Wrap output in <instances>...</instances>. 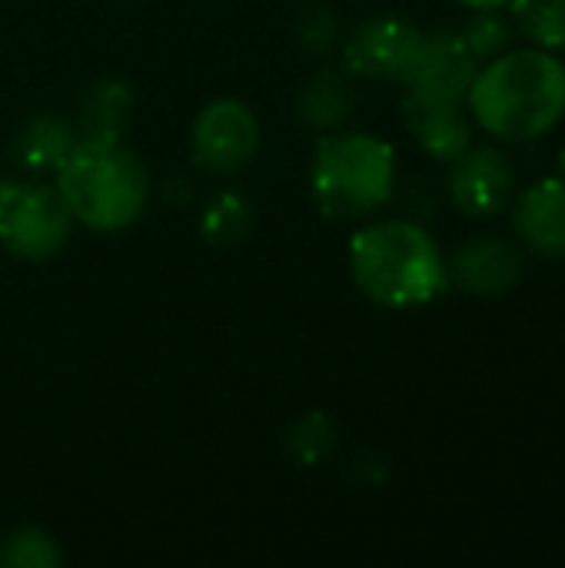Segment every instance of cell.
Returning a JSON list of instances; mask_svg holds the SVG:
<instances>
[{
  "label": "cell",
  "instance_id": "obj_4",
  "mask_svg": "<svg viewBox=\"0 0 565 568\" xmlns=\"http://www.w3.org/2000/svg\"><path fill=\"white\" fill-rule=\"evenodd\" d=\"M310 183L330 220H360L396 190V150L373 133H330L316 143Z\"/></svg>",
  "mask_w": 565,
  "mask_h": 568
},
{
  "label": "cell",
  "instance_id": "obj_10",
  "mask_svg": "<svg viewBox=\"0 0 565 568\" xmlns=\"http://www.w3.org/2000/svg\"><path fill=\"white\" fill-rule=\"evenodd\" d=\"M450 276L476 296H503L523 276V260L513 243L500 236H480L456 250Z\"/></svg>",
  "mask_w": 565,
  "mask_h": 568
},
{
  "label": "cell",
  "instance_id": "obj_14",
  "mask_svg": "<svg viewBox=\"0 0 565 568\" xmlns=\"http://www.w3.org/2000/svg\"><path fill=\"white\" fill-rule=\"evenodd\" d=\"M353 106H356L353 87L340 73H330V70L316 73L303 87V93L296 100V110H300L303 123H310L316 130H336V126H343L350 120Z\"/></svg>",
  "mask_w": 565,
  "mask_h": 568
},
{
  "label": "cell",
  "instance_id": "obj_22",
  "mask_svg": "<svg viewBox=\"0 0 565 568\" xmlns=\"http://www.w3.org/2000/svg\"><path fill=\"white\" fill-rule=\"evenodd\" d=\"M463 7L470 10H500V7H509V0H460Z\"/></svg>",
  "mask_w": 565,
  "mask_h": 568
},
{
  "label": "cell",
  "instance_id": "obj_13",
  "mask_svg": "<svg viewBox=\"0 0 565 568\" xmlns=\"http://www.w3.org/2000/svg\"><path fill=\"white\" fill-rule=\"evenodd\" d=\"M73 143H77V136H73L70 123H63L53 113H40L17 130V136L10 143V156L17 166H23L30 173H57V166L67 160Z\"/></svg>",
  "mask_w": 565,
  "mask_h": 568
},
{
  "label": "cell",
  "instance_id": "obj_21",
  "mask_svg": "<svg viewBox=\"0 0 565 568\" xmlns=\"http://www.w3.org/2000/svg\"><path fill=\"white\" fill-rule=\"evenodd\" d=\"M336 37V20L326 7H313L303 23H300V40L310 47V50H326Z\"/></svg>",
  "mask_w": 565,
  "mask_h": 568
},
{
  "label": "cell",
  "instance_id": "obj_8",
  "mask_svg": "<svg viewBox=\"0 0 565 568\" xmlns=\"http://www.w3.org/2000/svg\"><path fill=\"white\" fill-rule=\"evenodd\" d=\"M516 190V170L496 146H470L453 160L450 200L466 216H496Z\"/></svg>",
  "mask_w": 565,
  "mask_h": 568
},
{
  "label": "cell",
  "instance_id": "obj_15",
  "mask_svg": "<svg viewBox=\"0 0 565 568\" xmlns=\"http://www.w3.org/2000/svg\"><path fill=\"white\" fill-rule=\"evenodd\" d=\"M130 106H133V90L123 83V80H100L93 83L83 100H80V126H83V136H110V140H120V130L130 116Z\"/></svg>",
  "mask_w": 565,
  "mask_h": 568
},
{
  "label": "cell",
  "instance_id": "obj_19",
  "mask_svg": "<svg viewBox=\"0 0 565 568\" xmlns=\"http://www.w3.org/2000/svg\"><path fill=\"white\" fill-rule=\"evenodd\" d=\"M460 33L466 47L476 53V60H493L509 43V23L500 10H476Z\"/></svg>",
  "mask_w": 565,
  "mask_h": 568
},
{
  "label": "cell",
  "instance_id": "obj_18",
  "mask_svg": "<svg viewBox=\"0 0 565 568\" xmlns=\"http://www.w3.org/2000/svg\"><path fill=\"white\" fill-rule=\"evenodd\" d=\"M63 562L57 542L40 529H17L0 546V566L13 568H57Z\"/></svg>",
  "mask_w": 565,
  "mask_h": 568
},
{
  "label": "cell",
  "instance_id": "obj_11",
  "mask_svg": "<svg viewBox=\"0 0 565 568\" xmlns=\"http://www.w3.org/2000/svg\"><path fill=\"white\" fill-rule=\"evenodd\" d=\"M406 126L420 140V146L443 163H453L463 150L473 146V126L463 103H440V100H403Z\"/></svg>",
  "mask_w": 565,
  "mask_h": 568
},
{
  "label": "cell",
  "instance_id": "obj_12",
  "mask_svg": "<svg viewBox=\"0 0 565 568\" xmlns=\"http://www.w3.org/2000/svg\"><path fill=\"white\" fill-rule=\"evenodd\" d=\"M516 230L533 253L565 256V180H539L523 193Z\"/></svg>",
  "mask_w": 565,
  "mask_h": 568
},
{
  "label": "cell",
  "instance_id": "obj_2",
  "mask_svg": "<svg viewBox=\"0 0 565 568\" xmlns=\"http://www.w3.org/2000/svg\"><path fill=\"white\" fill-rule=\"evenodd\" d=\"M350 270L356 286L380 306L413 310L450 286V266L436 240L410 220H383L353 233Z\"/></svg>",
  "mask_w": 565,
  "mask_h": 568
},
{
  "label": "cell",
  "instance_id": "obj_20",
  "mask_svg": "<svg viewBox=\"0 0 565 568\" xmlns=\"http://www.w3.org/2000/svg\"><path fill=\"white\" fill-rule=\"evenodd\" d=\"M290 449H293V456L303 466H316L333 449V429H330V423L323 416H316V413L306 416V419H300L296 429H293V436H290Z\"/></svg>",
  "mask_w": 565,
  "mask_h": 568
},
{
  "label": "cell",
  "instance_id": "obj_5",
  "mask_svg": "<svg viewBox=\"0 0 565 568\" xmlns=\"http://www.w3.org/2000/svg\"><path fill=\"white\" fill-rule=\"evenodd\" d=\"M73 216L57 186L0 180V246L23 263L50 260L70 240Z\"/></svg>",
  "mask_w": 565,
  "mask_h": 568
},
{
  "label": "cell",
  "instance_id": "obj_3",
  "mask_svg": "<svg viewBox=\"0 0 565 568\" xmlns=\"http://www.w3.org/2000/svg\"><path fill=\"white\" fill-rule=\"evenodd\" d=\"M57 190L73 216L97 233L133 226L147 206L150 180L137 153L110 136H77L67 160L57 166Z\"/></svg>",
  "mask_w": 565,
  "mask_h": 568
},
{
  "label": "cell",
  "instance_id": "obj_9",
  "mask_svg": "<svg viewBox=\"0 0 565 568\" xmlns=\"http://www.w3.org/2000/svg\"><path fill=\"white\" fill-rule=\"evenodd\" d=\"M423 30L403 17H376L363 23L346 43V70L366 80H403Z\"/></svg>",
  "mask_w": 565,
  "mask_h": 568
},
{
  "label": "cell",
  "instance_id": "obj_7",
  "mask_svg": "<svg viewBox=\"0 0 565 568\" xmlns=\"http://www.w3.org/2000/svg\"><path fill=\"white\" fill-rule=\"evenodd\" d=\"M260 123L240 100H213L193 120V160L216 176H233L253 163Z\"/></svg>",
  "mask_w": 565,
  "mask_h": 568
},
{
  "label": "cell",
  "instance_id": "obj_6",
  "mask_svg": "<svg viewBox=\"0 0 565 568\" xmlns=\"http://www.w3.org/2000/svg\"><path fill=\"white\" fill-rule=\"evenodd\" d=\"M476 73H480V60L466 47L463 33L440 30V33H423L400 83L406 87V97L416 100L466 103Z\"/></svg>",
  "mask_w": 565,
  "mask_h": 568
},
{
  "label": "cell",
  "instance_id": "obj_1",
  "mask_svg": "<svg viewBox=\"0 0 565 568\" xmlns=\"http://www.w3.org/2000/svg\"><path fill=\"white\" fill-rule=\"evenodd\" d=\"M473 120L496 140L526 143L565 113V63L543 47L496 53L466 93Z\"/></svg>",
  "mask_w": 565,
  "mask_h": 568
},
{
  "label": "cell",
  "instance_id": "obj_17",
  "mask_svg": "<svg viewBox=\"0 0 565 568\" xmlns=\"http://www.w3.org/2000/svg\"><path fill=\"white\" fill-rule=\"evenodd\" d=\"M250 203L240 193H216L200 216L203 236L213 246H236L246 233H250Z\"/></svg>",
  "mask_w": 565,
  "mask_h": 568
},
{
  "label": "cell",
  "instance_id": "obj_16",
  "mask_svg": "<svg viewBox=\"0 0 565 568\" xmlns=\"http://www.w3.org/2000/svg\"><path fill=\"white\" fill-rule=\"evenodd\" d=\"M516 27L543 50H565V0H509Z\"/></svg>",
  "mask_w": 565,
  "mask_h": 568
}]
</instances>
